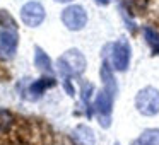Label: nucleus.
Listing matches in <instances>:
<instances>
[{
	"instance_id": "nucleus-1",
	"label": "nucleus",
	"mask_w": 159,
	"mask_h": 145,
	"mask_svg": "<svg viewBox=\"0 0 159 145\" xmlns=\"http://www.w3.org/2000/svg\"><path fill=\"white\" fill-rule=\"evenodd\" d=\"M86 67H87L86 56L75 48L67 50V51L58 58V70H60V73H62L63 86H65V90H67L69 96H74V87H72V84H70V77L84 73Z\"/></svg>"
},
{
	"instance_id": "nucleus-2",
	"label": "nucleus",
	"mask_w": 159,
	"mask_h": 145,
	"mask_svg": "<svg viewBox=\"0 0 159 145\" xmlns=\"http://www.w3.org/2000/svg\"><path fill=\"white\" fill-rule=\"evenodd\" d=\"M135 108L144 116L159 114V90L156 87H144L135 96Z\"/></svg>"
},
{
	"instance_id": "nucleus-3",
	"label": "nucleus",
	"mask_w": 159,
	"mask_h": 145,
	"mask_svg": "<svg viewBox=\"0 0 159 145\" xmlns=\"http://www.w3.org/2000/svg\"><path fill=\"white\" fill-rule=\"evenodd\" d=\"M62 22L69 31H80L87 24V14L80 5H69L62 11Z\"/></svg>"
},
{
	"instance_id": "nucleus-4",
	"label": "nucleus",
	"mask_w": 159,
	"mask_h": 145,
	"mask_svg": "<svg viewBox=\"0 0 159 145\" xmlns=\"http://www.w3.org/2000/svg\"><path fill=\"white\" fill-rule=\"evenodd\" d=\"M130 55H132V50H130V45L127 43V39L121 38L116 43H113L110 53L113 68L118 70V72H125L128 68V63H130Z\"/></svg>"
},
{
	"instance_id": "nucleus-5",
	"label": "nucleus",
	"mask_w": 159,
	"mask_h": 145,
	"mask_svg": "<svg viewBox=\"0 0 159 145\" xmlns=\"http://www.w3.org/2000/svg\"><path fill=\"white\" fill-rule=\"evenodd\" d=\"M45 17H46L45 7L39 2H36V0L26 2L21 9V19L28 28H38V26H41Z\"/></svg>"
},
{
	"instance_id": "nucleus-6",
	"label": "nucleus",
	"mask_w": 159,
	"mask_h": 145,
	"mask_svg": "<svg viewBox=\"0 0 159 145\" xmlns=\"http://www.w3.org/2000/svg\"><path fill=\"white\" fill-rule=\"evenodd\" d=\"M113 99L110 92L106 90H101L96 96V101H94V109H96L98 116H99V125L103 128H108L111 125V109H113Z\"/></svg>"
},
{
	"instance_id": "nucleus-7",
	"label": "nucleus",
	"mask_w": 159,
	"mask_h": 145,
	"mask_svg": "<svg viewBox=\"0 0 159 145\" xmlns=\"http://www.w3.org/2000/svg\"><path fill=\"white\" fill-rule=\"evenodd\" d=\"M19 45V36L16 29L2 28L0 29V58L9 60L16 55Z\"/></svg>"
},
{
	"instance_id": "nucleus-8",
	"label": "nucleus",
	"mask_w": 159,
	"mask_h": 145,
	"mask_svg": "<svg viewBox=\"0 0 159 145\" xmlns=\"http://www.w3.org/2000/svg\"><path fill=\"white\" fill-rule=\"evenodd\" d=\"M53 86H55V79H53V77H39L38 80H34V82L28 87L29 99H38V97H41L43 94Z\"/></svg>"
},
{
	"instance_id": "nucleus-9",
	"label": "nucleus",
	"mask_w": 159,
	"mask_h": 145,
	"mask_svg": "<svg viewBox=\"0 0 159 145\" xmlns=\"http://www.w3.org/2000/svg\"><path fill=\"white\" fill-rule=\"evenodd\" d=\"M72 137L79 145H94L96 143V137H94L93 128L87 126V125H77L72 131Z\"/></svg>"
},
{
	"instance_id": "nucleus-10",
	"label": "nucleus",
	"mask_w": 159,
	"mask_h": 145,
	"mask_svg": "<svg viewBox=\"0 0 159 145\" xmlns=\"http://www.w3.org/2000/svg\"><path fill=\"white\" fill-rule=\"evenodd\" d=\"M101 80H103V86H104V90L110 92L111 96H116L118 92V86H116V80H115V75H113V70H111L110 63L104 60L103 65H101Z\"/></svg>"
},
{
	"instance_id": "nucleus-11",
	"label": "nucleus",
	"mask_w": 159,
	"mask_h": 145,
	"mask_svg": "<svg viewBox=\"0 0 159 145\" xmlns=\"http://www.w3.org/2000/svg\"><path fill=\"white\" fill-rule=\"evenodd\" d=\"M34 65H36V68H38L39 72L46 73L48 77L55 75V72H53V65H52V60H50V56L46 55V53L39 48V46H36V48H34Z\"/></svg>"
},
{
	"instance_id": "nucleus-12",
	"label": "nucleus",
	"mask_w": 159,
	"mask_h": 145,
	"mask_svg": "<svg viewBox=\"0 0 159 145\" xmlns=\"http://www.w3.org/2000/svg\"><path fill=\"white\" fill-rule=\"evenodd\" d=\"M142 145H159V128H149L140 133L137 138Z\"/></svg>"
},
{
	"instance_id": "nucleus-13",
	"label": "nucleus",
	"mask_w": 159,
	"mask_h": 145,
	"mask_svg": "<svg viewBox=\"0 0 159 145\" xmlns=\"http://www.w3.org/2000/svg\"><path fill=\"white\" fill-rule=\"evenodd\" d=\"M144 38L154 53H159V33L152 28H144Z\"/></svg>"
},
{
	"instance_id": "nucleus-14",
	"label": "nucleus",
	"mask_w": 159,
	"mask_h": 145,
	"mask_svg": "<svg viewBox=\"0 0 159 145\" xmlns=\"http://www.w3.org/2000/svg\"><path fill=\"white\" fill-rule=\"evenodd\" d=\"M93 90H94V86L93 84H89V82H86V84H82V101H84V106H86V111H87V114L91 116V96H93Z\"/></svg>"
},
{
	"instance_id": "nucleus-15",
	"label": "nucleus",
	"mask_w": 159,
	"mask_h": 145,
	"mask_svg": "<svg viewBox=\"0 0 159 145\" xmlns=\"http://www.w3.org/2000/svg\"><path fill=\"white\" fill-rule=\"evenodd\" d=\"M12 125V114L5 109H0V131H7Z\"/></svg>"
},
{
	"instance_id": "nucleus-16",
	"label": "nucleus",
	"mask_w": 159,
	"mask_h": 145,
	"mask_svg": "<svg viewBox=\"0 0 159 145\" xmlns=\"http://www.w3.org/2000/svg\"><path fill=\"white\" fill-rule=\"evenodd\" d=\"M130 7H135L137 11H144L147 7V0H128Z\"/></svg>"
},
{
	"instance_id": "nucleus-17",
	"label": "nucleus",
	"mask_w": 159,
	"mask_h": 145,
	"mask_svg": "<svg viewBox=\"0 0 159 145\" xmlns=\"http://www.w3.org/2000/svg\"><path fill=\"white\" fill-rule=\"evenodd\" d=\"M94 2H96V4H99V5H108L111 0H94Z\"/></svg>"
},
{
	"instance_id": "nucleus-18",
	"label": "nucleus",
	"mask_w": 159,
	"mask_h": 145,
	"mask_svg": "<svg viewBox=\"0 0 159 145\" xmlns=\"http://www.w3.org/2000/svg\"><path fill=\"white\" fill-rule=\"evenodd\" d=\"M55 2H60V4H67V2H72V0H55Z\"/></svg>"
},
{
	"instance_id": "nucleus-19",
	"label": "nucleus",
	"mask_w": 159,
	"mask_h": 145,
	"mask_svg": "<svg viewBox=\"0 0 159 145\" xmlns=\"http://www.w3.org/2000/svg\"><path fill=\"white\" fill-rule=\"evenodd\" d=\"M132 145H142V143L139 140H134V142H132Z\"/></svg>"
},
{
	"instance_id": "nucleus-20",
	"label": "nucleus",
	"mask_w": 159,
	"mask_h": 145,
	"mask_svg": "<svg viewBox=\"0 0 159 145\" xmlns=\"http://www.w3.org/2000/svg\"><path fill=\"white\" fill-rule=\"evenodd\" d=\"M115 145H120V143H118V142H116V143H115Z\"/></svg>"
}]
</instances>
